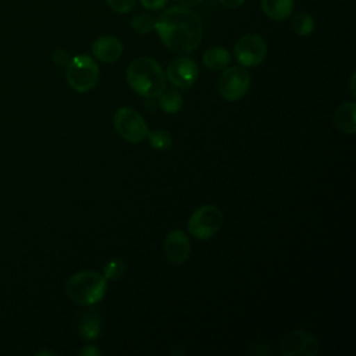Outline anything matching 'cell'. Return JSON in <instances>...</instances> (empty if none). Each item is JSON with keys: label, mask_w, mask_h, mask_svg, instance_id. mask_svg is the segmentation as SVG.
I'll list each match as a JSON object with an SVG mask.
<instances>
[{"label": "cell", "mask_w": 356, "mask_h": 356, "mask_svg": "<svg viewBox=\"0 0 356 356\" xmlns=\"http://www.w3.org/2000/svg\"><path fill=\"white\" fill-rule=\"evenodd\" d=\"M250 74L242 65L225 67L217 78V90L227 102L241 100L249 90Z\"/></svg>", "instance_id": "cell-6"}, {"label": "cell", "mask_w": 356, "mask_h": 356, "mask_svg": "<svg viewBox=\"0 0 356 356\" xmlns=\"http://www.w3.org/2000/svg\"><path fill=\"white\" fill-rule=\"evenodd\" d=\"M314 19L310 14L300 11L292 15L291 18V28L299 36H307L314 31Z\"/></svg>", "instance_id": "cell-18"}, {"label": "cell", "mask_w": 356, "mask_h": 356, "mask_svg": "<svg viewBox=\"0 0 356 356\" xmlns=\"http://www.w3.org/2000/svg\"><path fill=\"white\" fill-rule=\"evenodd\" d=\"M266 54V40L257 33H245L234 44V57L242 67L259 65Z\"/></svg>", "instance_id": "cell-8"}, {"label": "cell", "mask_w": 356, "mask_h": 356, "mask_svg": "<svg viewBox=\"0 0 356 356\" xmlns=\"http://www.w3.org/2000/svg\"><path fill=\"white\" fill-rule=\"evenodd\" d=\"M107 291V280L103 274L83 270L75 273L65 282L67 296L79 306H92L99 303Z\"/></svg>", "instance_id": "cell-3"}, {"label": "cell", "mask_w": 356, "mask_h": 356, "mask_svg": "<svg viewBox=\"0 0 356 356\" xmlns=\"http://www.w3.org/2000/svg\"><path fill=\"white\" fill-rule=\"evenodd\" d=\"M353 82H355V72H353L352 76H350V93H352V96L355 97V85H353Z\"/></svg>", "instance_id": "cell-28"}, {"label": "cell", "mask_w": 356, "mask_h": 356, "mask_svg": "<svg viewBox=\"0 0 356 356\" xmlns=\"http://www.w3.org/2000/svg\"><path fill=\"white\" fill-rule=\"evenodd\" d=\"M317 352L318 342L316 337L307 331H291L281 341V355L284 356H314Z\"/></svg>", "instance_id": "cell-10"}, {"label": "cell", "mask_w": 356, "mask_h": 356, "mask_svg": "<svg viewBox=\"0 0 356 356\" xmlns=\"http://www.w3.org/2000/svg\"><path fill=\"white\" fill-rule=\"evenodd\" d=\"M224 7H228V8H238L241 7L246 0H218Z\"/></svg>", "instance_id": "cell-26"}, {"label": "cell", "mask_w": 356, "mask_h": 356, "mask_svg": "<svg viewBox=\"0 0 356 356\" xmlns=\"http://www.w3.org/2000/svg\"><path fill=\"white\" fill-rule=\"evenodd\" d=\"M197 75H199L197 64L186 56L175 57L167 65L165 76L178 89L191 88L196 82Z\"/></svg>", "instance_id": "cell-9"}, {"label": "cell", "mask_w": 356, "mask_h": 356, "mask_svg": "<svg viewBox=\"0 0 356 356\" xmlns=\"http://www.w3.org/2000/svg\"><path fill=\"white\" fill-rule=\"evenodd\" d=\"M51 58H53L54 64H57V65H60V67L67 65V63L70 61V56H68V53H67L65 50H63V49H57V50H54V51H53Z\"/></svg>", "instance_id": "cell-23"}, {"label": "cell", "mask_w": 356, "mask_h": 356, "mask_svg": "<svg viewBox=\"0 0 356 356\" xmlns=\"http://www.w3.org/2000/svg\"><path fill=\"white\" fill-rule=\"evenodd\" d=\"M127 82L138 95L156 97L167 83L165 71L152 57L140 56L134 58L127 68Z\"/></svg>", "instance_id": "cell-2"}, {"label": "cell", "mask_w": 356, "mask_h": 356, "mask_svg": "<svg viewBox=\"0 0 356 356\" xmlns=\"http://www.w3.org/2000/svg\"><path fill=\"white\" fill-rule=\"evenodd\" d=\"M125 274V263L121 259H110L103 266V277L107 281H117Z\"/></svg>", "instance_id": "cell-20"}, {"label": "cell", "mask_w": 356, "mask_h": 356, "mask_svg": "<svg viewBox=\"0 0 356 356\" xmlns=\"http://www.w3.org/2000/svg\"><path fill=\"white\" fill-rule=\"evenodd\" d=\"M263 13L274 21H285L293 11L295 0H260Z\"/></svg>", "instance_id": "cell-15"}, {"label": "cell", "mask_w": 356, "mask_h": 356, "mask_svg": "<svg viewBox=\"0 0 356 356\" xmlns=\"http://www.w3.org/2000/svg\"><path fill=\"white\" fill-rule=\"evenodd\" d=\"M154 31L164 46L178 54L195 51L200 44L203 25L200 17L189 7H170L154 21Z\"/></svg>", "instance_id": "cell-1"}, {"label": "cell", "mask_w": 356, "mask_h": 356, "mask_svg": "<svg viewBox=\"0 0 356 356\" xmlns=\"http://www.w3.org/2000/svg\"><path fill=\"white\" fill-rule=\"evenodd\" d=\"M79 355H82V356H99V355H102V352L96 345H86L85 348L81 349Z\"/></svg>", "instance_id": "cell-25"}, {"label": "cell", "mask_w": 356, "mask_h": 356, "mask_svg": "<svg viewBox=\"0 0 356 356\" xmlns=\"http://www.w3.org/2000/svg\"><path fill=\"white\" fill-rule=\"evenodd\" d=\"M182 7H192V6H197L202 0H177Z\"/></svg>", "instance_id": "cell-27"}, {"label": "cell", "mask_w": 356, "mask_h": 356, "mask_svg": "<svg viewBox=\"0 0 356 356\" xmlns=\"http://www.w3.org/2000/svg\"><path fill=\"white\" fill-rule=\"evenodd\" d=\"M157 97H159V106L161 107L163 111H165L168 114L178 113L184 103L181 93L172 88H164L157 95Z\"/></svg>", "instance_id": "cell-17"}, {"label": "cell", "mask_w": 356, "mask_h": 356, "mask_svg": "<svg viewBox=\"0 0 356 356\" xmlns=\"http://www.w3.org/2000/svg\"><path fill=\"white\" fill-rule=\"evenodd\" d=\"M164 254L172 264L184 263L191 253V242L186 234L181 229H172L164 239Z\"/></svg>", "instance_id": "cell-11"}, {"label": "cell", "mask_w": 356, "mask_h": 356, "mask_svg": "<svg viewBox=\"0 0 356 356\" xmlns=\"http://www.w3.org/2000/svg\"><path fill=\"white\" fill-rule=\"evenodd\" d=\"M107 4L117 13H128L134 8L136 0H106Z\"/></svg>", "instance_id": "cell-22"}, {"label": "cell", "mask_w": 356, "mask_h": 356, "mask_svg": "<svg viewBox=\"0 0 356 356\" xmlns=\"http://www.w3.org/2000/svg\"><path fill=\"white\" fill-rule=\"evenodd\" d=\"M154 21L156 19L150 14H138L136 17L132 18L131 26L136 33L145 35L154 29Z\"/></svg>", "instance_id": "cell-21"}, {"label": "cell", "mask_w": 356, "mask_h": 356, "mask_svg": "<svg viewBox=\"0 0 356 356\" xmlns=\"http://www.w3.org/2000/svg\"><path fill=\"white\" fill-rule=\"evenodd\" d=\"M355 113H356V104L355 102H345L339 104L332 115L335 127L343 132V134H355L356 131V122H355Z\"/></svg>", "instance_id": "cell-14"}, {"label": "cell", "mask_w": 356, "mask_h": 356, "mask_svg": "<svg viewBox=\"0 0 356 356\" xmlns=\"http://www.w3.org/2000/svg\"><path fill=\"white\" fill-rule=\"evenodd\" d=\"M117 134L131 143L142 142L147 135V124L145 118L131 107H121L113 117Z\"/></svg>", "instance_id": "cell-7"}, {"label": "cell", "mask_w": 356, "mask_h": 356, "mask_svg": "<svg viewBox=\"0 0 356 356\" xmlns=\"http://www.w3.org/2000/svg\"><path fill=\"white\" fill-rule=\"evenodd\" d=\"M168 0H140V4L147 10H160L165 7Z\"/></svg>", "instance_id": "cell-24"}, {"label": "cell", "mask_w": 356, "mask_h": 356, "mask_svg": "<svg viewBox=\"0 0 356 356\" xmlns=\"http://www.w3.org/2000/svg\"><path fill=\"white\" fill-rule=\"evenodd\" d=\"M231 63V53L220 46H214L207 49L203 53V64L207 70L213 72H218L228 67Z\"/></svg>", "instance_id": "cell-16"}, {"label": "cell", "mask_w": 356, "mask_h": 356, "mask_svg": "<svg viewBox=\"0 0 356 356\" xmlns=\"http://www.w3.org/2000/svg\"><path fill=\"white\" fill-rule=\"evenodd\" d=\"M146 138L149 139V143L156 150H167L172 146V138L168 131L165 129H153L147 131Z\"/></svg>", "instance_id": "cell-19"}, {"label": "cell", "mask_w": 356, "mask_h": 356, "mask_svg": "<svg viewBox=\"0 0 356 356\" xmlns=\"http://www.w3.org/2000/svg\"><path fill=\"white\" fill-rule=\"evenodd\" d=\"M76 330L81 339H96L102 331V316L96 310H86L81 313V316L78 317Z\"/></svg>", "instance_id": "cell-13"}, {"label": "cell", "mask_w": 356, "mask_h": 356, "mask_svg": "<svg viewBox=\"0 0 356 356\" xmlns=\"http://www.w3.org/2000/svg\"><path fill=\"white\" fill-rule=\"evenodd\" d=\"M65 78L75 92H89L99 81V65L88 54L74 56L65 65Z\"/></svg>", "instance_id": "cell-4"}, {"label": "cell", "mask_w": 356, "mask_h": 356, "mask_svg": "<svg viewBox=\"0 0 356 356\" xmlns=\"http://www.w3.org/2000/svg\"><path fill=\"white\" fill-rule=\"evenodd\" d=\"M222 213L214 204H203L197 207L188 220V231L196 239H210L222 227Z\"/></svg>", "instance_id": "cell-5"}, {"label": "cell", "mask_w": 356, "mask_h": 356, "mask_svg": "<svg viewBox=\"0 0 356 356\" xmlns=\"http://www.w3.org/2000/svg\"><path fill=\"white\" fill-rule=\"evenodd\" d=\"M124 51L122 42L111 35L97 38L92 44L93 56L102 63H114L117 61Z\"/></svg>", "instance_id": "cell-12"}]
</instances>
